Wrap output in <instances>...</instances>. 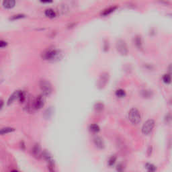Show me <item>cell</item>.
<instances>
[{
	"instance_id": "cell-20",
	"label": "cell",
	"mask_w": 172,
	"mask_h": 172,
	"mask_svg": "<svg viewBox=\"0 0 172 172\" xmlns=\"http://www.w3.org/2000/svg\"><path fill=\"white\" fill-rule=\"evenodd\" d=\"M145 167L149 171H155L156 170V167L154 165L150 164V163H147L145 165Z\"/></svg>"
},
{
	"instance_id": "cell-28",
	"label": "cell",
	"mask_w": 172,
	"mask_h": 172,
	"mask_svg": "<svg viewBox=\"0 0 172 172\" xmlns=\"http://www.w3.org/2000/svg\"><path fill=\"white\" fill-rule=\"evenodd\" d=\"M148 152H149L148 155H150L151 154V152H152V147H149V149H148Z\"/></svg>"
},
{
	"instance_id": "cell-21",
	"label": "cell",
	"mask_w": 172,
	"mask_h": 172,
	"mask_svg": "<svg viewBox=\"0 0 172 172\" xmlns=\"http://www.w3.org/2000/svg\"><path fill=\"white\" fill-rule=\"evenodd\" d=\"M116 155H112V157H110V158L108 160V165L109 166L114 165L116 163Z\"/></svg>"
},
{
	"instance_id": "cell-18",
	"label": "cell",
	"mask_w": 172,
	"mask_h": 172,
	"mask_svg": "<svg viewBox=\"0 0 172 172\" xmlns=\"http://www.w3.org/2000/svg\"><path fill=\"white\" fill-rule=\"evenodd\" d=\"M90 131L93 132V133H98L100 131V127L98 124H93L92 125H90Z\"/></svg>"
},
{
	"instance_id": "cell-22",
	"label": "cell",
	"mask_w": 172,
	"mask_h": 172,
	"mask_svg": "<svg viewBox=\"0 0 172 172\" xmlns=\"http://www.w3.org/2000/svg\"><path fill=\"white\" fill-rule=\"evenodd\" d=\"M104 104H102V103H97V104H96L95 106H94V108H95L96 111L100 112L104 109Z\"/></svg>"
},
{
	"instance_id": "cell-9",
	"label": "cell",
	"mask_w": 172,
	"mask_h": 172,
	"mask_svg": "<svg viewBox=\"0 0 172 172\" xmlns=\"http://www.w3.org/2000/svg\"><path fill=\"white\" fill-rule=\"evenodd\" d=\"M16 5V0H4L3 6L6 9H12Z\"/></svg>"
},
{
	"instance_id": "cell-16",
	"label": "cell",
	"mask_w": 172,
	"mask_h": 172,
	"mask_svg": "<svg viewBox=\"0 0 172 172\" xmlns=\"http://www.w3.org/2000/svg\"><path fill=\"white\" fill-rule=\"evenodd\" d=\"M33 153L34 155L36 156H40V153H41V149L38 145H36L35 147H34L33 149Z\"/></svg>"
},
{
	"instance_id": "cell-1",
	"label": "cell",
	"mask_w": 172,
	"mask_h": 172,
	"mask_svg": "<svg viewBox=\"0 0 172 172\" xmlns=\"http://www.w3.org/2000/svg\"><path fill=\"white\" fill-rule=\"evenodd\" d=\"M128 119L133 124H138L141 122V116L140 112L137 108H133L128 112Z\"/></svg>"
},
{
	"instance_id": "cell-7",
	"label": "cell",
	"mask_w": 172,
	"mask_h": 172,
	"mask_svg": "<svg viewBox=\"0 0 172 172\" xmlns=\"http://www.w3.org/2000/svg\"><path fill=\"white\" fill-rule=\"evenodd\" d=\"M108 81V74L107 73H103V74L100 76L99 80L98 82V87L100 89L104 88L106 85L107 84Z\"/></svg>"
},
{
	"instance_id": "cell-3",
	"label": "cell",
	"mask_w": 172,
	"mask_h": 172,
	"mask_svg": "<svg viewBox=\"0 0 172 172\" xmlns=\"http://www.w3.org/2000/svg\"><path fill=\"white\" fill-rule=\"evenodd\" d=\"M40 88L41 89L42 92L43 94L45 96H49L51 94L52 92V85L50 83L49 81H48L47 80H43L40 81Z\"/></svg>"
},
{
	"instance_id": "cell-15",
	"label": "cell",
	"mask_w": 172,
	"mask_h": 172,
	"mask_svg": "<svg viewBox=\"0 0 172 172\" xmlns=\"http://www.w3.org/2000/svg\"><path fill=\"white\" fill-rule=\"evenodd\" d=\"M18 99L20 101V102H23L26 99V93L24 91H19L18 92Z\"/></svg>"
},
{
	"instance_id": "cell-29",
	"label": "cell",
	"mask_w": 172,
	"mask_h": 172,
	"mask_svg": "<svg viewBox=\"0 0 172 172\" xmlns=\"http://www.w3.org/2000/svg\"><path fill=\"white\" fill-rule=\"evenodd\" d=\"M41 2H44V3H50L52 2V0H41Z\"/></svg>"
},
{
	"instance_id": "cell-24",
	"label": "cell",
	"mask_w": 172,
	"mask_h": 172,
	"mask_svg": "<svg viewBox=\"0 0 172 172\" xmlns=\"http://www.w3.org/2000/svg\"><path fill=\"white\" fill-rule=\"evenodd\" d=\"M24 17V15H22V14H18V15H16V16H14L12 18V20H18V19H20V18H22Z\"/></svg>"
},
{
	"instance_id": "cell-26",
	"label": "cell",
	"mask_w": 172,
	"mask_h": 172,
	"mask_svg": "<svg viewBox=\"0 0 172 172\" xmlns=\"http://www.w3.org/2000/svg\"><path fill=\"white\" fill-rule=\"evenodd\" d=\"M3 106H4V101L2 100H0V110L2 109Z\"/></svg>"
},
{
	"instance_id": "cell-17",
	"label": "cell",
	"mask_w": 172,
	"mask_h": 172,
	"mask_svg": "<svg viewBox=\"0 0 172 172\" xmlns=\"http://www.w3.org/2000/svg\"><path fill=\"white\" fill-rule=\"evenodd\" d=\"M116 9V7L109 8L108 9H106V10H104V12L102 13V15H103V16H108V15H109V14H110L111 13H112Z\"/></svg>"
},
{
	"instance_id": "cell-11",
	"label": "cell",
	"mask_w": 172,
	"mask_h": 172,
	"mask_svg": "<svg viewBox=\"0 0 172 172\" xmlns=\"http://www.w3.org/2000/svg\"><path fill=\"white\" fill-rule=\"evenodd\" d=\"M135 45L137 47V48H139V49H142V45H143V43H142V40H141V37L140 36H137L135 37Z\"/></svg>"
},
{
	"instance_id": "cell-27",
	"label": "cell",
	"mask_w": 172,
	"mask_h": 172,
	"mask_svg": "<svg viewBox=\"0 0 172 172\" xmlns=\"http://www.w3.org/2000/svg\"><path fill=\"white\" fill-rule=\"evenodd\" d=\"M117 169L118 171H122V169H123V168H122V165L120 164L118 165V167H117Z\"/></svg>"
},
{
	"instance_id": "cell-25",
	"label": "cell",
	"mask_w": 172,
	"mask_h": 172,
	"mask_svg": "<svg viewBox=\"0 0 172 172\" xmlns=\"http://www.w3.org/2000/svg\"><path fill=\"white\" fill-rule=\"evenodd\" d=\"M7 45H8V43L6 42V41L0 40V48H4V47H6L7 46Z\"/></svg>"
},
{
	"instance_id": "cell-2",
	"label": "cell",
	"mask_w": 172,
	"mask_h": 172,
	"mask_svg": "<svg viewBox=\"0 0 172 172\" xmlns=\"http://www.w3.org/2000/svg\"><path fill=\"white\" fill-rule=\"evenodd\" d=\"M61 53L60 51L55 50V49H51L49 51H47L44 54V59L45 60H49V61H54L55 59H59L60 57Z\"/></svg>"
},
{
	"instance_id": "cell-19",
	"label": "cell",
	"mask_w": 172,
	"mask_h": 172,
	"mask_svg": "<svg viewBox=\"0 0 172 172\" xmlns=\"http://www.w3.org/2000/svg\"><path fill=\"white\" fill-rule=\"evenodd\" d=\"M163 81L165 83H167V84H169L170 83L171 81V75L169 74H165L164 75V76L163 77Z\"/></svg>"
},
{
	"instance_id": "cell-8",
	"label": "cell",
	"mask_w": 172,
	"mask_h": 172,
	"mask_svg": "<svg viewBox=\"0 0 172 172\" xmlns=\"http://www.w3.org/2000/svg\"><path fill=\"white\" fill-rule=\"evenodd\" d=\"M94 145L99 149H104V143L103 139L100 137H96L94 138Z\"/></svg>"
},
{
	"instance_id": "cell-5",
	"label": "cell",
	"mask_w": 172,
	"mask_h": 172,
	"mask_svg": "<svg viewBox=\"0 0 172 172\" xmlns=\"http://www.w3.org/2000/svg\"><path fill=\"white\" fill-rule=\"evenodd\" d=\"M155 121L153 119H149L145 122L142 127V133L145 135H149L151 133L155 126Z\"/></svg>"
},
{
	"instance_id": "cell-4",
	"label": "cell",
	"mask_w": 172,
	"mask_h": 172,
	"mask_svg": "<svg viewBox=\"0 0 172 172\" xmlns=\"http://www.w3.org/2000/svg\"><path fill=\"white\" fill-rule=\"evenodd\" d=\"M116 47L117 51L122 55H126L128 54V47L125 41L123 40H118L116 42Z\"/></svg>"
},
{
	"instance_id": "cell-10",
	"label": "cell",
	"mask_w": 172,
	"mask_h": 172,
	"mask_svg": "<svg viewBox=\"0 0 172 172\" xmlns=\"http://www.w3.org/2000/svg\"><path fill=\"white\" fill-rule=\"evenodd\" d=\"M45 16L49 18H54L56 16V13L53 9H47L45 10Z\"/></svg>"
},
{
	"instance_id": "cell-13",
	"label": "cell",
	"mask_w": 172,
	"mask_h": 172,
	"mask_svg": "<svg viewBox=\"0 0 172 172\" xmlns=\"http://www.w3.org/2000/svg\"><path fill=\"white\" fill-rule=\"evenodd\" d=\"M14 131V128H12L7 127V128H2L0 130V135H6V134H8V133H12Z\"/></svg>"
},
{
	"instance_id": "cell-12",
	"label": "cell",
	"mask_w": 172,
	"mask_h": 172,
	"mask_svg": "<svg viewBox=\"0 0 172 172\" xmlns=\"http://www.w3.org/2000/svg\"><path fill=\"white\" fill-rule=\"evenodd\" d=\"M116 96L119 98H124L126 96L125 91L122 89H118L116 91Z\"/></svg>"
},
{
	"instance_id": "cell-6",
	"label": "cell",
	"mask_w": 172,
	"mask_h": 172,
	"mask_svg": "<svg viewBox=\"0 0 172 172\" xmlns=\"http://www.w3.org/2000/svg\"><path fill=\"white\" fill-rule=\"evenodd\" d=\"M45 98L43 95H40L36 98L35 101L34 102V107L36 109H41L45 106Z\"/></svg>"
},
{
	"instance_id": "cell-23",
	"label": "cell",
	"mask_w": 172,
	"mask_h": 172,
	"mask_svg": "<svg viewBox=\"0 0 172 172\" xmlns=\"http://www.w3.org/2000/svg\"><path fill=\"white\" fill-rule=\"evenodd\" d=\"M142 96L144 98H150L151 96V92L150 91H147V90H145L142 92Z\"/></svg>"
},
{
	"instance_id": "cell-14",
	"label": "cell",
	"mask_w": 172,
	"mask_h": 172,
	"mask_svg": "<svg viewBox=\"0 0 172 172\" xmlns=\"http://www.w3.org/2000/svg\"><path fill=\"white\" fill-rule=\"evenodd\" d=\"M18 92H19V91H17V92H14V94H12V96H10V98H9V100H8V104H12V102H14V100H16V99H18Z\"/></svg>"
}]
</instances>
